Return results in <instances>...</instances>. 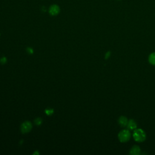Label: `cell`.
Segmentation results:
<instances>
[{
    "label": "cell",
    "instance_id": "cell-1",
    "mask_svg": "<svg viewBox=\"0 0 155 155\" xmlns=\"http://www.w3.org/2000/svg\"><path fill=\"white\" fill-rule=\"evenodd\" d=\"M133 137L136 142H142L146 139V134L142 129L136 128L135 130H133Z\"/></svg>",
    "mask_w": 155,
    "mask_h": 155
},
{
    "label": "cell",
    "instance_id": "cell-9",
    "mask_svg": "<svg viewBox=\"0 0 155 155\" xmlns=\"http://www.w3.org/2000/svg\"><path fill=\"white\" fill-rule=\"evenodd\" d=\"M45 113L47 114V115L50 116V115H51L53 113V109H51V108H48V109H46L45 110Z\"/></svg>",
    "mask_w": 155,
    "mask_h": 155
},
{
    "label": "cell",
    "instance_id": "cell-11",
    "mask_svg": "<svg viewBox=\"0 0 155 155\" xmlns=\"http://www.w3.org/2000/svg\"><path fill=\"white\" fill-rule=\"evenodd\" d=\"M6 61H7L6 58L4 57V58H1V59H0V63H1V64H5L6 63Z\"/></svg>",
    "mask_w": 155,
    "mask_h": 155
},
{
    "label": "cell",
    "instance_id": "cell-4",
    "mask_svg": "<svg viewBox=\"0 0 155 155\" xmlns=\"http://www.w3.org/2000/svg\"><path fill=\"white\" fill-rule=\"evenodd\" d=\"M32 124L29 121H25L21 125V132L23 133H26L30 131L32 129Z\"/></svg>",
    "mask_w": 155,
    "mask_h": 155
},
{
    "label": "cell",
    "instance_id": "cell-2",
    "mask_svg": "<svg viewBox=\"0 0 155 155\" xmlns=\"http://www.w3.org/2000/svg\"><path fill=\"white\" fill-rule=\"evenodd\" d=\"M132 135L129 130H121L118 134V139L121 142H127L131 138Z\"/></svg>",
    "mask_w": 155,
    "mask_h": 155
},
{
    "label": "cell",
    "instance_id": "cell-10",
    "mask_svg": "<svg viewBox=\"0 0 155 155\" xmlns=\"http://www.w3.org/2000/svg\"><path fill=\"white\" fill-rule=\"evenodd\" d=\"M35 124L39 126L42 123V120H41V118H37V120H35Z\"/></svg>",
    "mask_w": 155,
    "mask_h": 155
},
{
    "label": "cell",
    "instance_id": "cell-5",
    "mask_svg": "<svg viewBox=\"0 0 155 155\" xmlns=\"http://www.w3.org/2000/svg\"><path fill=\"white\" fill-rule=\"evenodd\" d=\"M127 127L128 130H129L130 131L135 130L137 128V123L135 120H129L128 121Z\"/></svg>",
    "mask_w": 155,
    "mask_h": 155
},
{
    "label": "cell",
    "instance_id": "cell-13",
    "mask_svg": "<svg viewBox=\"0 0 155 155\" xmlns=\"http://www.w3.org/2000/svg\"><path fill=\"white\" fill-rule=\"evenodd\" d=\"M110 55V52H107L106 53V59H107L108 58V56H109Z\"/></svg>",
    "mask_w": 155,
    "mask_h": 155
},
{
    "label": "cell",
    "instance_id": "cell-6",
    "mask_svg": "<svg viewBox=\"0 0 155 155\" xmlns=\"http://www.w3.org/2000/svg\"><path fill=\"white\" fill-rule=\"evenodd\" d=\"M128 121V119L126 117H125L124 116H120V118H119L118 120V122L119 124V125H120L122 127H127Z\"/></svg>",
    "mask_w": 155,
    "mask_h": 155
},
{
    "label": "cell",
    "instance_id": "cell-8",
    "mask_svg": "<svg viewBox=\"0 0 155 155\" xmlns=\"http://www.w3.org/2000/svg\"><path fill=\"white\" fill-rule=\"evenodd\" d=\"M148 61L152 65H155V52H153L149 55Z\"/></svg>",
    "mask_w": 155,
    "mask_h": 155
},
{
    "label": "cell",
    "instance_id": "cell-12",
    "mask_svg": "<svg viewBox=\"0 0 155 155\" xmlns=\"http://www.w3.org/2000/svg\"><path fill=\"white\" fill-rule=\"evenodd\" d=\"M27 52L29 54H32L33 53V49L32 48H27Z\"/></svg>",
    "mask_w": 155,
    "mask_h": 155
},
{
    "label": "cell",
    "instance_id": "cell-7",
    "mask_svg": "<svg viewBox=\"0 0 155 155\" xmlns=\"http://www.w3.org/2000/svg\"><path fill=\"white\" fill-rule=\"evenodd\" d=\"M141 148L138 146H133L130 149V154L132 155H139L141 153Z\"/></svg>",
    "mask_w": 155,
    "mask_h": 155
},
{
    "label": "cell",
    "instance_id": "cell-3",
    "mask_svg": "<svg viewBox=\"0 0 155 155\" xmlns=\"http://www.w3.org/2000/svg\"><path fill=\"white\" fill-rule=\"evenodd\" d=\"M60 12V8L56 4H53L49 7V12L51 16H56L59 14Z\"/></svg>",
    "mask_w": 155,
    "mask_h": 155
}]
</instances>
